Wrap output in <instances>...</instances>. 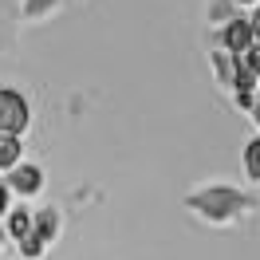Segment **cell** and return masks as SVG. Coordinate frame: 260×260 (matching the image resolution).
<instances>
[{
	"mask_svg": "<svg viewBox=\"0 0 260 260\" xmlns=\"http://www.w3.org/2000/svg\"><path fill=\"white\" fill-rule=\"evenodd\" d=\"M8 189L16 197H40L44 193V185H48V174H44V166L40 162H16L8 170Z\"/></svg>",
	"mask_w": 260,
	"mask_h": 260,
	"instance_id": "cell-3",
	"label": "cell"
},
{
	"mask_svg": "<svg viewBox=\"0 0 260 260\" xmlns=\"http://www.w3.org/2000/svg\"><path fill=\"white\" fill-rule=\"evenodd\" d=\"M237 8H252V4H260V0H233Z\"/></svg>",
	"mask_w": 260,
	"mask_h": 260,
	"instance_id": "cell-17",
	"label": "cell"
},
{
	"mask_svg": "<svg viewBox=\"0 0 260 260\" xmlns=\"http://www.w3.org/2000/svg\"><path fill=\"white\" fill-rule=\"evenodd\" d=\"M32 217L36 213L28 209V205H12V209L4 213V237H8V241L28 237V233H32Z\"/></svg>",
	"mask_w": 260,
	"mask_h": 260,
	"instance_id": "cell-6",
	"label": "cell"
},
{
	"mask_svg": "<svg viewBox=\"0 0 260 260\" xmlns=\"http://www.w3.org/2000/svg\"><path fill=\"white\" fill-rule=\"evenodd\" d=\"M209 63H213V79H217V87L229 95V87H233V79H237V55H229L225 48H213L209 51Z\"/></svg>",
	"mask_w": 260,
	"mask_h": 260,
	"instance_id": "cell-5",
	"label": "cell"
},
{
	"mask_svg": "<svg viewBox=\"0 0 260 260\" xmlns=\"http://www.w3.org/2000/svg\"><path fill=\"white\" fill-rule=\"evenodd\" d=\"M16 248H20V260H44V252H48V241L40 237V233H28V237H20L16 241Z\"/></svg>",
	"mask_w": 260,
	"mask_h": 260,
	"instance_id": "cell-11",
	"label": "cell"
},
{
	"mask_svg": "<svg viewBox=\"0 0 260 260\" xmlns=\"http://www.w3.org/2000/svg\"><path fill=\"white\" fill-rule=\"evenodd\" d=\"M213 40H217V48H225L229 55H241L248 44H252V24L244 12H237L233 20H225L221 28H213Z\"/></svg>",
	"mask_w": 260,
	"mask_h": 260,
	"instance_id": "cell-4",
	"label": "cell"
},
{
	"mask_svg": "<svg viewBox=\"0 0 260 260\" xmlns=\"http://www.w3.org/2000/svg\"><path fill=\"white\" fill-rule=\"evenodd\" d=\"M16 162H24V138L20 134H0V174H8Z\"/></svg>",
	"mask_w": 260,
	"mask_h": 260,
	"instance_id": "cell-8",
	"label": "cell"
},
{
	"mask_svg": "<svg viewBox=\"0 0 260 260\" xmlns=\"http://www.w3.org/2000/svg\"><path fill=\"white\" fill-rule=\"evenodd\" d=\"M241 166H244V181H252V185H256V181H260V134L244 146Z\"/></svg>",
	"mask_w": 260,
	"mask_h": 260,
	"instance_id": "cell-10",
	"label": "cell"
},
{
	"mask_svg": "<svg viewBox=\"0 0 260 260\" xmlns=\"http://www.w3.org/2000/svg\"><path fill=\"white\" fill-rule=\"evenodd\" d=\"M185 213H193L197 221H205L213 229H225V225H237L244 217L256 213V197L229 185V181H209V185H197L181 197Z\"/></svg>",
	"mask_w": 260,
	"mask_h": 260,
	"instance_id": "cell-1",
	"label": "cell"
},
{
	"mask_svg": "<svg viewBox=\"0 0 260 260\" xmlns=\"http://www.w3.org/2000/svg\"><path fill=\"white\" fill-rule=\"evenodd\" d=\"M248 24H252V44H260V4L248 8Z\"/></svg>",
	"mask_w": 260,
	"mask_h": 260,
	"instance_id": "cell-14",
	"label": "cell"
},
{
	"mask_svg": "<svg viewBox=\"0 0 260 260\" xmlns=\"http://www.w3.org/2000/svg\"><path fill=\"white\" fill-rule=\"evenodd\" d=\"M8 193H12V189H8V181L0 178V221H4V213L12 209V205H8Z\"/></svg>",
	"mask_w": 260,
	"mask_h": 260,
	"instance_id": "cell-15",
	"label": "cell"
},
{
	"mask_svg": "<svg viewBox=\"0 0 260 260\" xmlns=\"http://www.w3.org/2000/svg\"><path fill=\"white\" fill-rule=\"evenodd\" d=\"M237 16V4L233 0H209V8H205V20H209V28H221L225 20Z\"/></svg>",
	"mask_w": 260,
	"mask_h": 260,
	"instance_id": "cell-12",
	"label": "cell"
},
{
	"mask_svg": "<svg viewBox=\"0 0 260 260\" xmlns=\"http://www.w3.org/2000/svg\"><path fill=\"white\" fill-rule=\"evenodd\" d=\"M32 126V103L16 87H0V134H24Z\"/></svg>",
	"mask_w": 260,
	"mask_h": 260,
	"instance_id": "cell-2",
	"label": "cell"
},
{
	"mask_svg": "<svg viewBox=\"0 0 260 260\" xmlns=\"http://www.w3.org/2000/svg\"><path fill=\"white\" fill-rule=\"evenodd\" d=\"M0 248H4V229H0Z\"/></svg>",
	"mask_w": 260,
	"mask_h": 260,
	"instance_id": "cell-18",
	"label": "cell"
},
{
	"mask_svg": "<svg viewBox=\"0 0 260 260\" xmlns=\"http://www.w3.org/2000/svg\"><path fill=\"white\" fill-rule=\"evenodd\" d=\"M237 59H241V67H248V71L260 79V44H248V48H244Z\"/></svg>",
	"mask_w": 260,
	"mask_h": 260,
	"instance_id": "cell-13",
	"label": "cell"
},
{
	"mask_svg": "<svg viewBox=\"0 0 260 260\" xmlns=\"http://www.w3.org/2000/svg\"><path fill=\"white\" fill-rule=\"evenodd\" d=\"M32 229H36V233H40L48 244H55V241H59V229H63V217H59V209L44 205V209L32 217Z\"/></svg>",
	"mask_w": 260,
	"mask_h": 260,
	"instance_id": "cell-7",
	"label": "cell"
},
{
	"mask_svg": "<svg viewBox=\"0 0 260 260\" xmlns=\"http://www.w3.org/2000/svg\"><path fill=\"white\" fill-rule=\"evenodd\" d=\"M55 8H59V0H20V16L24 20H48L55 16Z\"/></svg>",
	"mask_w": 260,
	"mask_h": 260,
	"instance_id": "cell-9",
	"label": "cell"
},
{
	"mask_svg": "<svg viewBox=\"0 0 260 260\" xmlns=\"http://www.w3.org/2000/svg\"><path fill=\"white\" fill-rule=\"evenodd\" d=\"M248 114H252V122H256V134H260V91H256V99H252V107H248Z\"/></svg>",
	"mask_w": 260,
	"mask_h": 260,
	"instance_id": "cell-16",
	"label": "cell"
}]
</instances>
